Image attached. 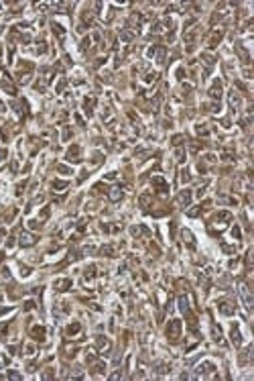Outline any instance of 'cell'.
I'll return each mask as SVG.
<instances>
[{
	"mask_svg": "<svg viewBox=\"0 0 254 381\" xmlns=\"http://www.w3.org/2000/svg\"><path fill=\"white\" fill-rule=\"evenodd\" d=\"M120 198H122V192H120V188H114L112 190V194H110V200H120Z\"/></svg>",
	"mask_w": 254,
	"mask_h": 381,
	"instance_id": "cell-1",
	"label": "cell"
},
{
	"mask_svg": "<svg viewBox=\"0 0 254 381\" xmlns=\"http://www.w3.org/2000/svg\"><path fill=\"white\" fill-rule=\"evenodd\" d=\"M35 242V239H33L31 235H23L20 236V245H33Z\"/></svg>",
	"mask_w": 254,
	"mask_h": 381,
	"instance_id": "cell-2",
	"label": "cell"
},
{
	"mask_svg": "<svg viewBox=\"0 0 254 381\" xmlns=\"http://www.w3.org/2000/svg\"><path fill=\"white\" fill-rule=\"evenodd\" d=\"M232 338H234V344H240V340H242L240 338V332H236V330L232 332Z\"/></svg>",
	"mask_w": 254,
	"mask_h": 381,
	"instance_id": "cell-3",
	"label": "cell"
}]
</instances>
